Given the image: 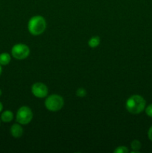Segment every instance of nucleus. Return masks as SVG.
<instances>
[{
    "label": "nucleus",
    "mask_w": 152,
    "mask_h": 153,
    "mask_svg": "<svg viewBox=\"0 0 152 153\" xmlns=\"http://www.w3.org/2000/svg\"><path fill=\"white\" fill-rule=\"evenodd\" d=\"M131 147L132 149V153H139L140 149L142 148V143L139 140H134L131 143Z\"/></svg>",
    "instance_id": "obj_11"
},
{
    "label": "nucleus",
    "mask_w": 152,
    "mask_h": 153,
    "mask_svg": "<svg viewBox=\"0 0 152 153\" xmlns=\"http://www.w3.org/2000/svg\"><path fill=\"white\" fill-rule=\"evenodd\" d=\"M129 152V149H128V147H126L125 146H119L118 147H116L115 149V150L113 151L114 153H128Z\"/></svg>",
    "instance_id": "obj_12"
},
{
    "label": "nucleus",
    "mask_w": 152,
    "mask_h": 153,
    "mask_svg": "<svg viewBox=\"0 0 152 153\" xmlns=\"http://www.w3.org/2000/svg\"><path fill=\"white\" fill-rule=\"evenodd\" d=\"M33 119L32 110L28 106H22L18 109L16 115V120L21 125H28Z\"/></svg>",
    "instance_id": "obj_4"
},
{
    "label": "nucleus",
    "mask_w": 152,
    "mask_h": 153,
    "mask_svg": "<svg viewBox=\"0 0 152 153\" xmlns=\"http://www.w3.org/2000/svg\"><path fill=\"white\" fill-rule=\"evenodd\" d=\"M46 21L43 16L37 15L29 19L28 30L30 34L34 36H39L43 34L46 29Z\"/></svg>",
    "instance_id": "obj_2"
},
{
    "label": "nucleus",
    "mask_w": 152,
    "mask_h": 153,
    "mask_svg": "<svg viewBox=\"0 0 152 153\" xmlns=\"http://www.w3.org/2000/svg\"><path fill=\"white\" fill-rule=\"evenodd\" d=\"M10 60H11V57L10 54L7 52H3L0 54V64L1 66L7 65L10 62Z\"/></svg>",
    "instance_id": "obj_9"
},
{
    "label": "nucleus",
    "mask_w": 152,
    "mask_h": 153,
    "mask_svg": "<svg viewBox=\"0 0 152 153\" xmlns=\"http://www.w3.org/2000/svg\"><path fill=\"white\" fill-rule=\"evenodd\" d=\"M13 114L11 111L6 110L1 114V120L4 123H10L13 120Z\"/></svg>",
    "instance_id": "obj_8"
},
{
    "label": "nucleus",
    "mask_w": 152,
    "mask_h": 153,
    "mask_svg": "<svg viewBox=\"0 0 152 153\" xmlns=\"http://www.w3.org/2000/svg\"><path fill=\"white\" fill-rule=\"evenodd\" d=\"M100 43H101V39L98 36H94L92 37L88 41V46L90 48H96L99 46Z\"/></svg>",
    "instance_id": "obj_10"
},
{
    "label": "nucleus",
    "mask_w": 152,
    "mask_h": 153,
    "mask_svg": "<svg viewBox=\"0 0 152 153\" xmlns=\"http://www.w3.org/2000/svg\"><path fill=\"white\" fill-rule=\"evenodd\" d=\"M145 100L142 96L133 95L127 100L126 109L132 114H139L142 113L145 108Z\"/></svg>",
    "instance_id": "obj_1"
},
{
    "label": "nucleus",
    "mask_w": 152,
    "mask_h": 153,
    "mask_svg": "<svg viewBox=\"0 0 152 153\" xmlns=\"http://www.w3.org/2000/svg\"><path fill=\"white\" fill-rule=\"evenodd\" d=\"M2 110H3V105H2V103L0 102V112L2 111Z\"/></svg>",
    "instance_id": "obj_16"
},
{
    "label": "nucleus",
    "mask_w": 152,
    "mask_h": 153,
    "mask_svg": "<svg viewBox=\"0 0 152 153\" xmlns=\"http://www.w3.org/2000/svg\"><path fill=\"white\" fill-rule=\"evenodd\" d=\"M1 94H2V93H1V90H0V97H1Z\"/></svg>",
    "instance_id": "obj_18"
},
{
    "label": "nucleus",
    "mask_w": 152,
    "mask_h": 153,
    "mask_svg": "<svg viewBox=\"0 0 152 153\" xmlns=\"http://www.w3.org/2000/svg\"><path fill=\"white\" fill-rule=\"evenodd\" d=\"M11 55L15 59L24 60L30 55V49L25 43H16L12 47Z\"/></svg>",
    "instance_id": "obj_5"
},
{
    "label": "nucleus",
    "mask_w": 152,
    "mask_h": 153,
    "mask_svg": "<svg viewBox=\"0 0 152 153\" xmlns=\"http://www.w3.org/2000/svg\"><path fill=\"white\" fill-rule=\"evenodd\" d=\"M75 94H76V96H77L78 97H86V91L85 88H79L77 89Z\"/></svg>",
    "instance_id": "obj_13"
},
{
    "label": "nucleus",
    "mask_w": 152,
    "mask_h": 153,
    "mask_svg": "<svg viewBox=\"0 0 152 153\" xmlns=\"http://www.w3.org/2000/svg\"><path fill=\"white\" fill-rule=\"evenodd\" d=\"M31 93L37 98H46L49 94V89L45 84L36 82L31 87Z\"/></svg>",
    "instance_id": "obj_6"
},
{
    "label": "nucleus",
    "mask_w": 152,
    "mask_h": 153,
    "mask_svg": "<svg viewBox=\"0 0 152 153\" xmlns=\"http://www.w3.org/2000/svg\"><path fill=\"white\" fill-rule=\"evenodd\" d=\"M0 125H1V120H0Z\"/></svg>",
    "instance_id": "obj_19"
},
{
    "label": "nucleus",
    "mask_w": 152,
    "mask_h": 153,
    "mask_svg": "<svg viewBox=\"0 0 152 153\" xmlns=\"http://www.w3.org/2000/svg\"><path fill=\"white\" fill-rule=\"evenodd\" d=\"M148 139L152 141V126L150 127V128L148 129Z\"/></svg>",
    "instance_id": "obj_15"
},
{
    "label": "nucleus",
    "mask_w": 152,
    "mask_h": 153,
    "mask_svg": "<svg viewBox=\"0 0 152 153\" xmlns=\"http://www.w3.org/2000/svg\"><path fill=\"white\" fill-rule=\"evenodd\" d=\"M1 73H2V68H1V65L0 64V76H1Z\"/></svg>",
    "instance_id": "obj_17"
},
{
    "label": "nucleus",
    "mask_w": 152,
    "mask_h": 153,
    "mask_svg": "<svg viewBox=\"0 0 152 153\" xmlns=\"http://www.w3.org/2000/svg\"><path fill=\"white\" fill-rule=\"evenodd\" d=\"M145 114L149 117H152V104H150L149 105H148L145 108Z\"/></svg>",
    "instance_id": "obj_14"
},
{
    "label": "nucleus",
    "mask_w": 152,
    "mask_h": 153,
    "mask_svg": "<svg viewBox=\"0 0 152 153\" xmlns=\"http://www.w3.org/2000/svg\"><path fill=\"white\" fill-rule=\"evenodd\" d=\"M10 134L15 138H19L23 134V128H22V125L19 123H14L10 127Z\"/></svg>",
    "instance_id": "obj_7"
},
{
    "label": "nucleus",
    "mask_w": 152,
    "mask_h": 153,
    "mask_svg": "<svg viewBox=\"0 0 152 153\" xmlns=\"http://www.w3.org/2000/svg\"><path fill=\"white\" fill-rule=\"evenodd\" d=\"M63 98L58 94H52L49 96L45 100V107L49 111H58L63 108Z\"/></svg>",
    "instance_id": "obj_3"
}]
</instances>
